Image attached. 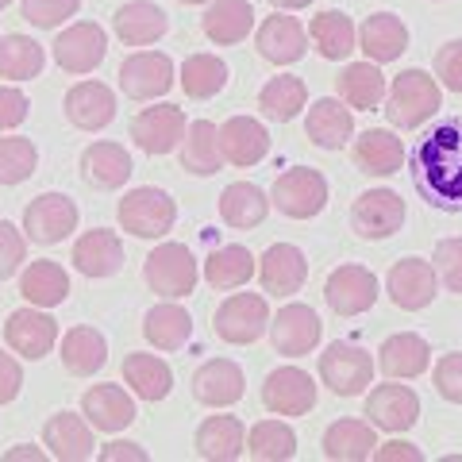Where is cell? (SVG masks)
<instances>
[{
    "label": "cell",
    "instance_id": "obj_1",
    "mask_svg": "<svg viewBox=\"0 0 462 462\" xmlns=\"http://www.w3.org/2000/svg\"><path fill=\"white\" fill-rule=\"evenodd\" d=\"M420 197L439 212H462V116H447L409 154Z\"/></svg>",
    "mask_w": 462,
    "mask_h": 462
},
{
    "label": "cell",
    "instance_id": "obj_2",
    "mask_svg": "<svg viewBox=\"0 0 462 462\" xmlns=\"http://www.w3.org/2000/svg\"><path fill=\"white\" fill-rule=\"evenodd\" d=\"M439 108H443L439 81L424 74V69H404L385 93V120L401 127V132H412V127L428 124Z\"/></svg>",
    "mask_w": 462,
    "mask_h": 462
},
{
    "label": "cell",
    "instance_id": "obj_3",
    "mask_svg": "<svg viewBox=\"0 0 462 462\" xmlns=\"http://www.w3.org/2000/svg\"><path fill=\"white\" fill-rule=\"evenodd\" d=\"M197 254L185 247V243H158V247L147 254V263H143V278L147 285L154 289L158 297H189L193 285H197Z\"/></svg>",
    "mask_w": 462,
    "mask_h": 462
},
{
    "label": "cell",
    "instance_id": "obj_4",
    "mask_svg": "<svg viewBox=\"0 0 462 462\" xmlns=\"http://www.w3.org/2000/svg\"><path fill=\"white\" fill-rule=\"evenodd\" d=\"M120 227L132 231L139 239H162L178 220V205L170 200V193L154 189V185H139L120 200Z\"/></svg>",
    "mask_w": 462,
    "mask_h": 462
},
{
    "label": "cell",
    "instance_id": "obj_5",
    "mask_svg": "<svg viewBox=\"0 0 462 462\" xmlns=\"http://www.w3.org/2000/svg\"><path fill=\"white\" fill-rule=\"evenodd\" d=\"M270 200L282 216H289V220H312V216H320L328 205V181H324L320 170L293 166L273 181Z\"/></svg>",
    "mask_w": 462,
    "mask_h": 462
},
{
    "label": "cell",
    "instance_id": "obj_6",
    "mask_svg": "<svg viewBox=\"0 0 462 462\" xmlns=\"http://www.w3.org/2000/svg\"><path fill=\"white\" fill-rule=\"evenodd\" d=\"M320 382L339 397H358L374 382V358L355 343H331L320 355Z\"/></svg>",
    "mask_w": 462,
    "mask_h": 462
},
{
    "label": "cell",
    "instance_id": "obj_7",
    "mask_svg": "<svg viewBox=\"0 0 462 462\" xmlns=\"http://www.w3.org/2000/svg\"><path fill=\"white\" fill-rule=\"evenodd\" d=\"M266 328H270V309L258 293H236L216 309V336L231 346H247L263 339Z\"/></svg>",
    "mask_w": 462,
    "mask_h": 462
},
{
    "label": "cell",
    "instance_id": "obj_8",
    "mask_svg": "<svg viewBox=\"0 0 462 462\" xmlns=\"http://www.w3.org/2000/svg\"><path fill=\"white\" fill-rule=\"evenodd\" d=\"M324 300L336 316H363L366 309H374V300H378V278H374V270H366V266L346 263L328 273Z\"/></svg>",
    "mask_w": 462,
    "mask_h": 462
},
{
    "label": "cell",
    "instance_id": "obj_9",
    "mask_svg": "<svg viewBox=\"0 0 462 462\" xmlns=\"http://www.w3.org/2000/svg\"><path fill=\"white\" fill-rule=\"evenodd\" d=\"M108 54V35L100 23H69L62 35L54 39V62L66 69V74H93V69L105 62Z\"/></svg>",
    "mask_w": 462,
    "mask_h": 462
},
{
    "label": "cell",
    "instance_id": "obj_10",
    "mask_svg": "<svg viewBox=\"0 0 462 462\" xmlns=\"http://www.w3.org/2000/svg\"><path fill=\"white\" fill-rule=\"evenodd\" d=\"M78 227V205L66 193H42L23 208V231L32 243H62Z\"/></svg>",
    "mask_w": 462,
    "mask_h": 462
},
{
    "label": "cell",
    "instance_id": "obj_11",
    "mask_svg": "<svg viewBox=\"0 0 462 462\" xmlns=\"http://www.w3.org/2000/svg\"><path fill=\"white\" fill-rule=\"evenodd\" d=\"M170 85H173L170 54L139 51V54L124 58V66H120V89H124V97H132V100H158V97L170 93Z\"/></svg>",
    "mask_w": 462,
    "mask_h": 462
},
{
    "label": "cell",
    "instance_id": "obj_12",
    "mask_svg": "<svg viewBox=\"0 0 462 462\" xmlns=\"http://www.w3.org/2000/svg\"><path fill=\"white\" fill-rule=\"evenodd\" d=\"M263 404L273 416H305L316 409V382L300 366H278L270 370L263 385Z\"/></svg>",
    "mask_w": 462,
    "mask_h": 462
},
{
    "label": "cell",
    "instance_id": "obj_13",
    "mask_svg": "<svg viewBox=\"0 0 462 462\" xmlns=\"http://www.w3.org/2000/svg\"><path fill=\"white\" fill-rule=\"evenodd\" d=\"M404 224V200L393 189H366L351 205V227L363 239H389Z\"/></svg>",
    "mask_w": 462,
    "mask_h": 462
},
{
    "label": "cell",
    "instance_id": "obj_14",
    "mask_svg": "<svg viewBox=\"0 0 462 462\" xmlns=\"http://www.w3.org/2000/svg\"><path fill=\"white\" fill-rule=\"evenodd\" d=\"M389 297L393 305L404 312H420L436 300V289H439V273L424 258H401V263L389 270Z\"/></svg>",
    "mask_w": 462,
    "mask_h": 462
},
{
    "label": "cell",
    "instance_id": "obj_15",
    "mask_svg": "<svg viewBox=\"0 0 462 462\" xmlns=\"http://www.w3.org/2000/svg\"><path fill=\"white\" fill-rule=\"evenodd\" d=\"M185 112L178 105H154V108H143L132 124V139L139 151L147 154H170L173 147H181L185 139Z\"/></svg>",
    "mask_w": 462,
    "mask_h": 462
},
{
    "label": "cell",
    "instance_id": "obj_16",
    "mask_svg": "<svg viewBox=\"0 0 462 462\" xmlns=\"http://www.w3.org/2000/svg\"><path fill=\"white\" fill-rule=\"evenodd\" d=\"M324 336V324L309 305H285L270 324V339H273V351L289 355V358H300L309 355L316 343Z\"/></svg>",
    "mask_w": 462,
    "mask_h": 462
},
{
    "label": "cell",
    "instance_id": "obj_17",
    "mask_svg": "<svg viewBox=\"0 0 462 462\" xmlns=\"http://www.w3.org/2000/svg\"><path fill=\"white\" fill-rule=\"evenodd\" d=\"M366 420L382 431H409L420 420V397L409 385L385 382L366 397Z\"/></svg>",
    "mask_w": 462,
    "mask_h": 462
},
{
    "label": "cell",
    "instance_id": "obj_18",
    "mask_svg": "<svg viewBox=\"0 0 462 462\" xmlns=\"http://www.w3.org/2000/svg\"><path fill=\"white\" fill-rule=\"evenodd\" d=\"M5 339H8V346L16 355L39 363V358L51 355V346L58 343V324H54V316L39 312L35 305L32 309H16L8 316V324H5Z\"/></svg>",
    "mask_w": 462,
    "mask_h": 462
},
{
    "label": "cell",
    "instance_id": "obj_19",
    "mask_svg": "<svg viewBox=\"0 0 462 462\" xmlns=\"http://www.w3.org/2000/svg\"><path fill=\"white\" fill-rule=\"evenodd\" d=\"M309 278V263L300 247L293 243H273V247L258 258V282L273 297H293Z\"/></svg>",
    "mask_w": 462,
    "mask_h": 462
},
{
    "label": "cell",
    "instance_id": "obj_20",
    "mask_svg": "<svg viewBox=\"0 0 462 462\" xmlns=\"http://www.w3.org/2000/svg\"><path fill=\"white\" fill-rule=\"evenodd\" d=\"M254 47L258 54L266 58V62L273 66H289V62H300L309 51V32L300 27L293 16H270L263 20V27H258V35H254Z\"/></svg>",
    "mask_w": 462,
    "mask_h": 462
},
{
    "label": "cell",
    "instance_id": "obj_21",
    "mask_svg": "<svg viewBox=\"0 0 462 462\" xmlns=\"http://www.w3.org/2000/svg\"><path fill=\"white\" fill-rule=\"evenodd\" d=\"M62 108H66V120L81 127V132H100V127H108L116 120V97L100 81H78L66 93Z\"/></svg>",
    "mask_w": 462,
    "mask_h": 462
},
{
    "label": "cell",
    "instance_id": "obj_22",
    "mask_svg": "<svg viewBox=\"0 0 462 462\" xmlns=\"http://www.w3.org/2000/svg\"><path fill=\"white\" fill-rule=\"evenodd\" d=\"M378 366L385 378H397V382H412L431 366V346L424 336L416 331H401V336H389L378 351Z\"/></svg>",
    "mask_w": 462,
    "mask_h": 462
},
{
    "label": "cell",
    "instance_id": "obj_23",
    "mask_svg": "<svg viewBox=\"0 0 462 462\" xmlns=\"http://www.w3.org/2000/svg\"><path fill=\"white\" fill-rule=\"evenodd\" d=\"M69 258H74V266L85 278H112V273H120V266H124V243L116 231L93 227L74 243V254Z\"/></svg>",
    "mask_w": 462,
    "mask_h": 462
},
{
    "label": "cell",
    "instance_id": "obj_24",
    "mask_svg": "<svg viewBox=\"0 0 462 462\" xmlns=\"http://www.w3.org/2000/svg\"><path fill=\"white\" fill-rule=\"evenodd\" d=\"M351 158L370 178H389V173L404 166V143L393 132H385V127H370V132H363L351 143Z\"/></svg>",
    "mask_w": 462,
    "mask_h": 462
},
{
    "label": "cell",
    "instance_id": "obj_25",
    "mask_svg": "<svg viewBox=\"0 0 462 462\" xmlns=\"http://www.w3.org/2000/svg\"><path fill=\"white\" fill-rule=\"evenodd\" d=\"M243 370L231 358H208L205 366L193 374V397L208 409H227L243 397Z\"/></svg>",
    "mask_w": 462,
    "mask_h": 462
},
{
    "label": "cell",
    "instance_id": "obj_26",
    "mask_svg": "<svg viewBox=\"0 0 462 462\" xmlns=\"http://www.w3.org/2000/svg\"><path fill=\"white\" fill-rule=\"evenodd\" d=\"M358 47L378 66L397 62L404 47H409V27H404V20L393 16V12H374V16H366V23L358 27Z\"/></svg>",
    "mask_w": 462,
    "mask_h": 462
},
{
    "label": "cell",
    "instance_id": "obj_27",
    "mask_svg": "<svg viewBox=\"0 0 462 462\" xmlns=\"http://www.w3.org/2000/svg\"><path fill=\"white\" fill-rule=\"evenodd\" d=\"M112 27L127 47H151V42H158L170 32V16L151 0H132V5L116 8Z\"/></svg>",
    "mask_w": 462,
    "mask_h": 462
},
{
    "label": "cell",
    "instance_id": "obj_28",
    "mask_svg": "<svg viewBox=\"0 0 462 462\" xmlns=\"http://www.w3.org/2000/svg\"><path fill=\"white\" fill-rule=\"evenodd\" d=\"M42 447H51L58 462H85L93 458V431L78 412H54L42 428Z\"/></svg>",
    "mask_w": 462,
    "mask_h": 462
},
{
    "label": "cell",
    "instance_id": "obj_29",
    "mask_svg": "<svg viewBox=\"0 0 462 462\" xmlns=\"http://www.w3.org/2000/svg\"><path fill=\"white\" fill-rule=\"evenodd\" d=\"M132 154L120 143H93L81 154V178L93 185V189H120L132 178Z\"/></svg>",
    "mask_w": 462,
    "mask_h": 462
},
{
    "label": "cell",
    "instance_id": "obj_30",
    "mask_svg": "<svg viewBox=\"0 0 462 462\" xmlns=\"http://www.w3.org/2000/svg\"><path fill=\"white\" fill-rule=\"evenodd\" d=\"M220 151H224L227 162L254 166L270 154V135H266L263 124L251 120V116H231V120L220 127Z\"/></svg>",
    "mask_w": 462,
    "mask_h": 462
},
{
    "label": "cell",
    "instance_id": "obj_31",
    "mask_svg": "<svg viewBox=\"0 0 462 462\" xmlns=\"http://www.w3.org/2000/svg\"><path fill=\"white\" fill-rule=\"evenodd\" d=\"M200 27H205V35L216 47H236V42L251 35L254 8H251V0H208V12L200 20Z\"/></svg>",
    "mask_w": 462,
    "mask_h": 462
},
{
    "label": "cell",
    "instance_id": "obj_32",
    "mask_svg": "<svg viewBox=\"0 0 462 462\" xmlns=\"http://www.w3.org/2000/svg\"><path fill=\"white\" fill-rule=\"evenodd\" d=\"M81 409H85V420L97 431H124L135 420V401L120 385H93L81 397Z\"/></svg>",
    "mask_w": 462,
    "mask_h": 462
},
{
    "label": "cell",
    "instance_id": "obj_33",
    "mask_svg": "<svg viewBox=\"0 0 462 462\" xmlns=\"http://www.w3.org/2000/svg\"><path fill=\"white\" fill-rule=\"evenodd\" d=\"M247 451V428L236 416H208L197 428V455L208 462H236Z\"/></svg>",
    "mask_w": 462,
    "mask_h": 462
},
{
    "label": "cell",
    "instance_id": "obj_34",
    "mask_svg": "<svg viewBox=\"0 0 462 462\" xmlns=\"http://www.w3.org/2000/svg\"><path fill=\"white\" fill-rule=\"evenodd\" d=\"M305 132H309V139L316 143V147H324V151H339L343 143L355 135V116L343 108V100L324 97V100H316V105L309 108Z\"/></svg>",
    "mask_w": 462,
    "mask_h": 462
},
{
    "label": "cell",
    "instance_id": "obj_35",
    "mask_svg": "<svg viewBox=\"0 0 462 462\" xmlns=\"http://www.w3.org/2000/svg\"><path fill=\"white\" fill-rule=\"evenodd\" d=\"M143 336H147V343L158 346V351H181L193 336V320L181 305L166 300V305H154L143 316Z\"/></svg>",
    "mask_w": 462,
    "mask_h": 462
},
{
    "label": "cell",
    "instance_id": "obj_36",
    "mask_svg": "<svg viewBox=\"0 0 462 462\" xmlns=\"http://www.w3.org/2000/svg\"><path fill=\"white\" fill-rule=\"evenodd\" d=\"M336 89L343 97V105L363 108V112L378 108L385 100V93H389L378 62H351V66H343V74L336 78Z\"/></svg>",
    "mask_w": 462,
    "mask_h": 462
},
{
    "label": "cell",
    "instance_id": "obj_37",
    "mask_svg": "<svg viewBox=\"0 0 462 462\" xmlns=\"http://www.w3.org/2000/svg\"><path fill=\"white\" fill-rule=\"evenodd\" d=\"M224 162V151H220V127L208 124V120H197L185 127V139H181V166L197 173V178H208Z\"/></svg>",
    "mask_w": 462,
    "mask_h": 462
},
{
    "label": "cell",
    "instance_id": "obj_38",
    "mask_svg": "<svg viewBox=\"0 0 462 462\" xmlns=\"http://www.w3.org/2000/svg\"><path fill=\"white\" fill-rule=\"evenodd\" d=\"M108 363V339L97 328H69L62 339V366L74 378H89Z\"/></svg>",
    "mask_w": 462,
    "mask_h": 462
},
{
    "label": "cell",
    "instance_id": "obj_39",
    "mask_svg": "<svg viewBox=\"0 0 462 462\" xmlns=\"http://www.w3.org/2000/svg\"><path fill=\"white\" fill-rule=\"evenodd\" d=\"M374 424L366 420H336L328 431H324V455L331 462H363L374 455Z\"/></svg>",
    "mask_w": 462,
    "mask_h": 462
},
{
    "label": "cell",
    "instance_id": "obj_40",
    "mask_svg": "<svg viewBox=\"0 0 462 462\" xmlns=\"http://www.w3.org/2000/svg\"><path fill=\"white\" fill-rule=\"evenodd\" d=\"M266 212H270V200L251 181H236L220 193V216H224L227 227H239V231L258 227L266 220Z\"/></svg>",
    "mask_w": 462,
    "mask_h": 462
},
{
    "label": "cell",
    "instance_id": "obj_41",
    "mask_svg": "<svg viewBox=\"0 0 462 462\" xmlns=\"http://www.w3.org/2000/svg\"><path fill=\"white\" fill-rule=\"evenodd\" d=\"M20 293L32 300L35 309H54V305H62V300H66L69 278H66V270L58 263H51V258H39V263H32L23 270Z\"/></svg>",
    "mask_w": 462,
    "mask_h": 462
},
{
    "label": "cell",
    "instance_id": "obj_42",
    "mask_svg": "<svg viewBox=\"0 0 462 462\" xmlns=\"http://www.w3.org/2000/svg\"><path fill=\"white\" fill-rule=\"evenodd\" d=\"M309 35L316 42V51H320V58H328V62H343V58L358 47V32H355L351 16H343V12H336V8L312 16Z\"/></svg>",
    "mask_w": 462,
    "mask_h": 462
},
{
    "label": "cell",
    "instance_id": "obj_43",
    "mask_svg": "<svg viewBox=\"0 0 462 462\" xmlns=\"http://www.w3.org/2000/svg\"><path fill=\"white\" fill-rule=\"evenodd\" d=\"M124 378L132 385V393L143 397V401H162L173 385V374L170 366L162 363L158 355H143V351H132L124 358Z\"/></svg>",
    "mask_w": 462,
    "mask_h": 462
},
{
    "label": "cell",
    "instance_id": "obj_44",
    "mask_svg": "<svg viewBox=\"0 0 462 462\" xmlns=\"http://www.w3.org/2000/svg\"><path fill=\"white\" fill-rule=\"evenodd\" d=\"M305 100H309L305 81L282 74V78H270L263 85V93H258V108H263V116L273 120V124H289V120H297V112L305 108Z\"/></svg>",
    "mask_w": 462,
    "mask_h": 462
},
{
    "label": "cell",
    "instance_id": "obj_45",
    "mask_svg": "<svg viewBox=\"0 0 462 462\" xmlns=\"http://www.w3.org/2000/svg\"><path fill=\"white\" fill-rule=\"evenodd\" d=\"M254 254L247 247H239V243H227V247L220 251H212L208 254V263H205V282L212 289H239V285H247L251 282V273H254Z\"/></svg>",
    "mask_w": 462,
    "mask_h": 462
},
{
    "label": "cell",
    "instance_id": "obj_46",
    "mask_svg": "<svg viewBox=\"0 0 462 462\" xmlns=\"http://www.w3.org/2000/svg\"><path fill=\"white\" fill-rule=\"evenodd\" d=\"M42 62L47 54L35 39L27 35H5L0 39V78H12V81H32L42 74Z\"/></svg>",
    "mask_w": 462,
    "mask_h": 462
},
{
    "label": "cell",
    "instance_id": "obj_47",
    "mask_svg": "<svg viewBox=\"0 0 462 462\" xmlns=\"http://www.w3.org/2000/svg\"><path fill=\"white\" fill-rule=\"evenodd\" d=\"M227 85V66L216 54H189L181 62V89L193 100H208Z\"/></svg>",
    "mask_w": 462,
    "mask_h": 462
},
{
    "label": "cell",
    "instance_id": "obj_48",
    "mask_svg": "<svg viewBox=\"0 0 462 462\" xmlns=\"http://www.w3.org/2000/svg\"><path fill=\"white\" fill-rule=\"evenodd\" d=\"M247 451H251V458H258V462L293 458V455H297V436H293V428L282 424V420H258V424L251 428Z\"/></svg>",
    "mask_w": 462,
    "mask_h": 462
},
{
    "label": "cell",
    "instance_id": "obj_49",
    "mask_svg": "<svg viewBox=\"0 0 462 462\" xmlns=\"http://www.w3.org/2000/svg\"><path fill=\"white\" fill-rule=\"evenodd\" d=\"M39 162V151L32 139L23 135H12V139H0V185H20L35 173Z\"/></svg>",
    "mask_w": 462,
    "mask_h": 462
},
{
    "label": "cell",
    "instance_id": "obj_50",
    "mask_svg": "<svg viewBox=\"0 0 462 462\" xmlns=\"http://www.w3.org/2000/svg\"><path fill=\"white\" fill-rule=\"evenodd\" d=\"M81 0H23L20 12L23 20L32 27H42V32H51V27H62L69 16H78Z\"/></svg>",
    "mask_w": 462,
    "mask_h": 462
},
{
    "label": "cell",
    "instance_id": "obj_51",
    "mask_svg": "<svg viewBox=\"0 0 462 462\" xmlns=\"http://www.w3.org/2000/svg\"><path fill=\"white\" fill-rule=\"evenodd\" d=\"M431 266H436L439 282L451 289V293H462V239H443L436 247Z\"/></svg>",
    "mask_w": 462,
    "mask_h": 462
},
{
    "label": "cell",
    "instance_id": "obj_52",
    "mask_svg": "<svg viewBox=\"0 0 462 462\" xmlns=\"http://www.w3.org/2000/svg\"><path fill=\"white\" fill-rule=\"evenodd\" d=\"M27 258V243L16 227H12L8 220H0V282H8L12 273H16L23 266Z\"/></svg>",
    "mask_w": 462,
    "mask_h": 462
},
{
    "label": "cell",
    "instance_id": "obj_53",
    "mask_svg": "<svg viewBox=\"0 0 462 462\" xmlns=\"http://www.w3.org/2000/svg\"><path fill=\"white\" fill-rule=\"evenodd\" d=\"M436 393L451 404H462V351L443 355L436 363Z\"/></svg>",
    "mask_w": 462,
    "mask_h": 462
},
{
    "label": "cell",
    "instance_id": "obj_54",
    "mask_svg": "<svg viewBox=\"0 0 462 462\" xmlns=\"http://www.w3.org/2000/svg\"><path fill=\"white\" fill-rule=\"evenodd\" d=\"M436 78L451 93H462V39L443 42V47L436 51Z\"/></svg>",
    "mask_w": 462,
    "mask_h": 462
},
{
    "label": "cell",
    "instance_id": "obj_55",
    "mask_svg": "<svg viewBox=\"0 0 462 462\" xmlns=\"http://www.w3.org/2000/svg\"><path fill=\"white\" fill-rule=\"evenodd\" d=\"M27 97L20 89H12V85H0V132H12V127H20L27 120Z\"/></svg>",
    "mask_w": 462,
    "mask_h": 462
},
{
    "label": "cell",
    "instance_id": "obj_56",
    "mask_svg": "<svg viewBox=\"0 0 462 462\" xmlns=\"http://www.w3.org/2000/svg\"><path fill=\"white\" fill-rule=\"evenodd\" d=\"M20 385H23V370H20V363H16L12 355L0 351V404L16 401Z\"/></svg>",
    "mask_w": 462,
    "mask_h": 462
},
{
    "label": "cell",
    "instance_id": "obj_57",
    "mask_svg": "<svg viewBox=\"0 0 462 462\" xmlns=\"http://www.w3.org/2000/svg\"><path fill=\"white\" fill-rule=\"evenodd\" d=\"M378 462H424V451L404 439H393V443H378V451H374Z\"/></svg>",
    "mask_w": 462,
    "mask_h": 462
},
{
    "label": "cell",
    "instance_id": "obj_58",
    "mask_svg": "<svg viewBox=\"0 0 462 462\" xmlns=\"http://www.w3.org/2000/svg\"><path fill=\"white\" fill-rule=\"evenodd\" d=\"M100 462H147V451H143L139 443L116 439V443H108L105 451H100Z\"/></svg>",
    "mask_w": 462,
    "mask_h": 462
},
{
    "label": "cell",
    "instance_id": "obj_59",
    "mask_svg": "<svg viewBox=\"0 0 462 462\" xmlns=\"http://www.w3.org/2000/svg\"><path fill=\"white\" fill-rule=\"evenodd\" d=\"M42 458H47V451H39L32 443H20L12 451H5V462H42Z\"/></svg>",
    "mask_w": 462,
    "mask_h": 462
},
{
    "label": "cell",
    "instance_id": "obj_60",
    "mask_svg": "<svg viewBox=\"0 0 462 462\" xmlns=\"http://www.w3.org/2000/svg\"><path fill=\"white\" fill-rule=\"evenodd\" d=\"M270 5L278 8V12H297V8H309L312 0H270Z\"/></svg>",
    "mask_w": 462,
    "mask_h": 462
},
{
    "label": "cell",
    "instance_id": "obj_61",
    "mask_svg": "<svg viewBox=\"0 0 462 462\" xmlns=\"http://www.w3.org/2000/svg\"><path fill=\"white\" fill-rule=\"evenodd\" d=\"M181 5H208V0H181Z\"/></svg>",
    "mask_w": 462,
    "mask_h": 462
},
{
    "label": "cell",
    "instance_id": "obj_62",
    "mask_svg": "<svg viewBox=\"0 0 462 462\" xmlns=\"http://www.w3.org/2000/svg\"><path fill=\"white\" fill-rule=\"evenodd\" d=\"M8 5H12V0H0V8H8Z\"/></svg>",
    "mask_w": 462,
    "mask_h": 462
}]
</instances>
